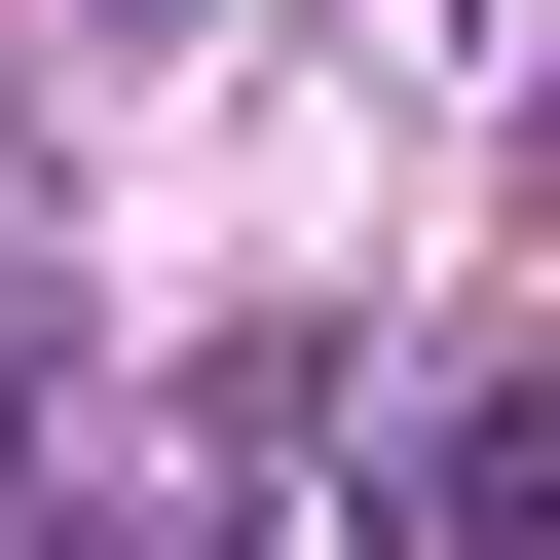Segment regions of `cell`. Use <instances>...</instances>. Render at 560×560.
<instances>
[{"mask_svg": "<svg viewBox=\"0 0 560 560\" xmlns=\"http://www.w3.org/2000/svg\"><path fill=\"white\" fill-rule=\"evenodd\" d=\"M0 486H38V411H0Z\"/></svg>", "mask_w": 560, "mask_h": 560, "instance_id": "6da1fadb", "label": "cell"}]
</instances>
